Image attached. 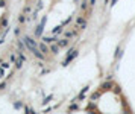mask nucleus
<instances>
[{
	"mask_svg": "<svg viewBox=\"0 0 135 114\" xmlns=\"http://www.w3.org/2000/svg\"><path fill=\"white\" fill-rule=\"evenodd\" d=\"M96 2H97V0H88V3L91 5V6H94V5H96Z\"/></svg>",
	"mask_w": 135,
	"mask_h": 114,
	"instance_id": "obj_22",
	"label": "nucleus"
},
{
	"mask_svg": "<svg viewBox=\"0 0 135 114\" xmlns=\"http://www.w3.org/2000/svg\"><path fill=\"white\" fill-rule=\"evenodd\" d=\"M121 56H123V49H121V47L119 46V47L115 49V53H114V59H115V61H119V59H120Z\"/></svg>",
	"mask_w": 135,
	"mask_h": 114,
	"instance_id": "obj_8",
	"label": "nucleus"
},
{
	"mask_svg": "<svg viewBox=\"0 0 135 114\" xmlns=\"http://www.w3.org/2000/svg\"><path fill=\"white\" fill-rule=\"evenodd\" d=\"M5 6V0H0V8H3Z\"/></svg>",
	"mask_w": 135,
	"mask_h": 114,
	"instance_id": "obj_25",
	"label": "nucleus"
},
{
	"mask_svg": "<svg viewBox=\"0 0 135 114\" xmlns=\"http://www.w3.org/2000/svg\"><path fill=\"white\" fill-rule=\"evenodd\" d=\"M50 99H52V94H50V96H47V98H46V99H44V100H43V103H47V102H49Z\"/></svg>",
	"mask_w": 135,
	"mask_h": 114,
	"instance_id": "obj_21",
	"label": "nucleus"
},
{
	"mask_svg": "<svg viewBox=\"0 0 135 114\" xmlns=\"http://www.w3.org/2000/svg\"><path fill=\"white\" fill-rule=\"evenodd\" d=\"M117 2H119V0H111V6H114V5H115Z\"/></svg>",
	"mask_w": 135,
	"mask_h": 114,
	"instance_id": "obj_26",
	"label": "nucleus"
},
{
	"mask_svg": "<svg viewBox=\"0 0 135 114\" xmlns=\"http://www.w3.org/2000/svg\"><path fill=\"white\" fill-rule=\"evenodd\" d=\"M75 35H76V33H75L73 31H67V32H65V38H73Z\"/></svg>",
	"mask_w": 135,
	"mask_h": 114,
	"instance_id": "obj_15",
	"label": "nucleus"
},
{
	"mask_svg": "<svg viewBox=\"0 0 135 114\" xmlns=\"http://www.w3.org/2000/svg\"><path fill=\"white\" fill-rule=\"evenodd\" d=\"M46 21H47V17H43L41 23L37 26V29H35V37H41V35H43V31H44V24H46Z\"/></svg>",
	"mask_w": 135,
	"mask_h": 114,
	"instance_id": "obj_4",
	"label": "nucleus"
},
{
	"mask_svg": "<svg viewBox=\"0 0 135 114\" xmlns=\"http://www.w3.org/2000/svg\"><path fill=\"white\" fill-rule=\"evenodd\" d=\"M18 49H20L21 52H24V49H26V43H24V41H18Z\"/></svg>",
	"mask_w": 135,
	"mask_h": 114,
	"instance_id": "obj_16",
	"label": "nucleus"
},
{
	"mask_svg": "<svg viewBox=\"0 0 135 114\" xmlns=\"http://www.w3.org/2000/svg\"><path fill=\"white\" fill-rule=\"evenodd\" d=\"M62 28H64V26H62V24H61V26H56V28L53 29L52 32H53V33H59V32H62V31H64V29H62Z\"/></svg>",
	"mask_w": 135,
	"mask_h": 114,
	"instance_id": "obj_13",
	"label": "nucleus"
},
{
	"mask_svg": "<svg viewBox=\"0 0 135 114\" xmlns=\"http://www.w3.org/2000/svg\"><path fill=\"white\" fill-rule=\"evenodd\" d=\"M43 41L47 43V44H52V43L58 41V38H55V37H43Z\"/></svg>",
	"mask_w": 135,
	"mask_h": 114,
	"instance_id": "obj_10",
	"label": "nucleus"
},
{
	"mask_svg": "<svg viewBox=\"0 0 135 114\" xmlns=\"http://www.w3.org/2000/svg\"><path fill=\"white\" fill-rule=\"evenodd\" d=\"M2 24H3V26H6V24H8V20H6V18H3V20H2Z\"/></svg>",
	"mask_w": 135,
	"mask_h": 114,
	"instance_id": "obj_24",
	"label": "nucleus"
},
{
	"mask_svg": "<svg viewBox=\"0 0 135 114\" xmlns=\"http://www.w3.org/2000/svg\"><path fill=\"white\" fill-rule=\"evenodd\" d=\"M102 88H112V82H111V81H106V82L102 85Z\"/></svg>",
	"mask_w": 135,
	"mask_h": 114,
	"instance_id": "obj_14",
	"label": "nucleus"
},
{
	"mask_svg": "<svg viewBox=\"0 0 135 114\" xmlns=\"http://www.w3.org/2000/svg\"><path fill=\"white\" fill-rule=\"evenodd\" d=\"M18 21H20V23H24V21H26V17H24L23 14H21L20 17H18Z\"/></svg>",
	"mask_w": 135,
	"mask_h": 114,
	"instance_id": "obj_19",
	"label": "nucleus"
},
{
	"mask_svg": "<svg viewBox=\"0 0 135 114\" xmlns=\"http://www.w3.org/2000/svg\"><path fill=\"white\" fill-rule=\"evenodd\" d=\"M2 67L3 68H8V67H9V64H8V63H2Z\"/></svg>",
	"mask_w": 135,
	"mask_h": 114,
	"instance_id": "obj_23",
	"label": "nucleus"
},
{
	"mask_svg": "<svg viewBox=\"0 0 135 114\" xmlns=\"http://www.w3.org/2000/svg\"><path fill=\"white\" fill-rule=\"evenodd\" d=\"M38 47H40V50L43 52V53H46V55L49 53V50H50V49H49V46H47V43H44V41H43V43H40Z\"/></svg>",
	"mask_w": 135,
	"mask_h": 114,
	"instance_id": "obj_7",
	"label": "nucleus"
},
{
	"mask_svg": "<svg viewBox=\"0 0 135 114\" xmlns=\"http://www.w3.org/2000/svg\"><path fill=\"white\" fill-rule=\"evenodd\" d=\"M23 41L26 43V47H28L30 52H33L35 49H37L38 47V44H37V43H35V40L33 38H30V37H28V35H26V37L23 38Z\"/></svg>",
	"mask_w": 135,
	"mask_h": 114,
	"instance_id": "obj_2",
	"label": "nucleus"
},
{
	"mask_svg": "<svg viewBox=\"0 0 135 114\" xmlns=\"http://www.w3.org/2000/svg\"><path fill=\"white\" fill-rule=\"evenodd\" d=\"M3 88H5V82H3V84H0V90H3Z\"/></svg>",
	"mask_w": 135,
	"mask_h": 114,
	"instance_id": "obj_27",
	"label": "nucleus"
},
{
	"mask_svg": "<svg viewBox=\"0 0 135 114\" xmlns=\"http://www.w3.org/2000/svg\"><path fill=\"white\" fill-rule=\"evenodd\" d=\"M75 110H77V105H76V103H71L70 108H68V111H75Z\"/></svg>",
	"mask_w": 135,
	"mask_h": 114,
	"instance_id": "obj_18",
	"label": "nucleus"
},
{
	"mask_svg": "<svg viewBox=\"0 0 135 114\" xmlns=\"http://www.w3.org/2000/svg\"><path fill=\"white\" fill-rule=\"evenodd\" d=\"M108 3H109V0H105V5H108Z\"/></svg>",
	"mask_w": 135,
	"mask_h": 114,
	"instance_id": "obj_28",
	"label": "nucleus"
},
{
	"mask_svg": "<svg viewBox=\"0 0 135 114\" xmlns=\"http://www.w3.org/2000/svg\"><path fill=\"white\" fill-rule=\"evenodd\" d=\"M56 43L59 44V47L62 49V47H67V46L70 44V40H68V38H62V40H58Z\"/></svg>",
	"mask_w": 135,
	"mask_h": 114,
	"instance_id": "obj_9",
	"label": "nucleus"
},
{
	"mask_svg": "<svg viewBox=\"0 0 135 114\" xmlns=\"http://www.w3.org/2000/svg\"><path fill=\"white\" fill-rule=\"evenodd\" d=\"M76 28H79L80 31H85L88 28V23L85 20V17H77L76 18Z\"/></svg>",
	"mask_w": 135,
	"mask_h": 114,
	"instance_id": "obj_3",
	"label": "nucleus"
},
{
	"mask_svg": "<svg viewBox=\"0 0 135 114\" xmlns=\"http://www.w3.org/2000/svg\"><path fill=\"white\" fill-rule=\"evenodd\" d=\"M59 50H61V47H59L58 43H56V41H55V43H52V46H50V52H52V53H53V55H58V53H59Z\"/></svg>",
	"mask_w": 135,
	"mask_h": 114,
	"instance_id": "obj_5",
	"label": "nucleus"
},
{
	"mask_svg": "<svg viewBox=\"0 0 135 114\" xmlns=\"http://www.w3.org/2000/svg\"><path fill=\"white\" fill-rule=\"evenodd\" d=\"M14 108H15V110L23 108V103H21V102H15V103H14Z\"/></svg>",
	"mask_w": 135,
	"mask_h": 114,
	"instance_id": "obj_17",
	"label": "nucleus"
},
{
	"mask_svg": "<svg viewBox=\"0 0 135 114\" xmlns=\"http://www.w3.org/2000/svg\"><path fill=\"white\" fill-rule=\"evenodd\" d=\"M88 88H90V87H88V85H87V87H84V88H82V91H80V93H79V98H77L79 100H84V98H85V94H87V91H88Z\"/></svg>",
	"mask_w": 135,
	"mask_h": 114,
	"instance_id": "obj_11",
	"label": "nucleus"
},
{
	"mask_svg": "<svg viewBox=\"0 0 135 114\" xmlns=\"http://www.w3.org/2000/svg\"><path fill=\"white\" fill-rule=\"evenodd\" d=\"M79 55V50H76V49H71L70 52H68V55H67V58H65V61H64V63H62V65H68L70 63H71V61H73L76 56Z\"/></svg>",
	"mask_w": 135,
	"mask_h": 114,
	"instance_id": "obj_1",
	"label": "nucleus"
},
{
	"mask_svg": "<svg viewBox=\"0 0 135 114\" xmlns=\"http://www.w3.org/2000/svg\"><path fill=\"white\" fill-rule=\"evenodd\" d=\"M23 63H24V59L18 56V61H17V63H15V67H17V68H21V65H23Z\"/></svg>",
	"mask_w": 135,
	"mask_h": 114,
	"instance_id": "obj_12",
	"label": "nucleus"
},
{
	"mask_svg": "<svg viewBox=\"0 0 135 114\" xmlns=\"http://www.w3.org/2000/svg\"><path fill=\"white\" fill-rule=\"evenodd\" d=\"M32 53H33L35 56H37L38 59H41V61H43V59H46V53H43V52L40 50V47H37V49H35V50L32 52Z\"/></svg>",
	"mask_w": 135,
	"mask_h": 114,
	"instance_id": "obj_6",
	"label": "nucleus"
},
{
	"mask_svg": "<svg viewBox=\"0 0 135 114\" xmlns=\"http://www.w3.org/2000/svg\"><path fill=\"white\" fill-rule=\"evenodd\" d=\"M24 111H26V114H33V113H35L33 110H30V108H28V107L24 108Z\"/></svg>",
	"mask_w": 135,
	"mask_h": 114,
	"instance_id": "obj_20",
	"label": "nucleus"
},
{
	"mask_svg": "<svg viewBox=\"0 0 135 114\" xmlns=\"http://www.w3.org/2000/svg\"><path fill=\"white\" fill-rule=\"evenodd\" d=\"M0 78H2V73H0Z\"/></svg>",
	"mask_w": 135,
	"mask_h": 114,
	"instance_id": "obj_29",
	"label": "nucleus"
}]
</instances>
